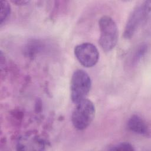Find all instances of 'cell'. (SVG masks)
<instances>
[{
    "instance_id": "6da1fadb",
    "label": "cell",
    "mask_w": 151,
    "mask_h": 151,
    "mask_svg": "<svg viewBox=\"0 0 151 151\" xmlns=\"http://www.w3.org/2000/svg\"><path fill=\"white\" fill-rule=\"evenodd\" d=\"M100 28L99 44L106 52L112 50L118 40L117 26L114 19L108 15L101 17L99 21Z\"/></svg>"
},
{
    "instance_id": "7a4b0ae2",
    "label": "cell",
    "mask_w": 151,
    "mask_h": 151,
    "mask_svg": "<svg viewBox=\"0 0 151 151\" xmlns=\"http://www.w3.org/2000/svg\"><path fill=\"white\" fill-rule=\"evenodd\" d=\"M76 104L71 115V122L76 129L83 130L87 128L93 122L96 113L95 106L94 103L87 99Z\"/></svg>"
},
{
    "instance_id": "3957f363",
    "label": "cell",
    "mask_w": 151,
    "mask_h": 151,
    "mask_svg": "<svg viewBox=\"0 0 151 151\" xmlns=\"http://www.w3.org/2000/svg\"><path fill=\"white\" fill-rule=\"evenodd\" d=\"M91 87L90 76L83 70H76L71 79V98L75 104L86 99Z\"/></svg>"
},
{
    "instance_id": "277c9868",
    "label": "cell",
    "mask_w": 151,
    "mask_h": 151,
    "mask_svg": "<svg viewBox=\"0 0 151 151\" xmlns=\"http://www.w3.org/2000/svg\"><path fill=\"white\" fill-rule=\"evenodd\" d=\"M150 1H146L137 5L128 18L124 31V37L131 38L139 27L148 18L150 13Z\"/></svg>"
},
{
    "instance_id": "5b68a950",
    "label": "cell",
    "mask_w": 151,
    "mask_h": 151,
    "mask_svg": "<svg viewBox=\"0 0 151 151\" xmlns=\"http://www.w3.org/2000/svg\"><path fill=\"white\" fill-rule=\"evenodd\" d=\"M74 52L77 60L85 67H92L99 61V51L97 47L90 42H84L76 45Z\"/></svg>"
},
{
    "instance_id": "8992f818",
    "label": "cell",
    "mask_w": 151,
    "mask_h": 151,
    "mask_svg": "<svg viewBox=\"0 0 151 151\" xmlns=\"http://www.w3.org/2000/svg\"><path fill=\"white\" fill-rule=\"evenodd\" d=\"M128 129L142 136H149L150 128L146 121L137 115H133L129 119L127 124Z\"/></svg>"
},
{
    "instance_id": "52a82bcc",
    "label": "cell",
    "mask_w": 151,
    "mask_h": 151,
    "mask_svg": "<svg viewBox=\"0 0 151 151\" xmlns=\"http://www.w3.org/2000/svg\"><path fill=\"white\" fill-rule=\"evenodd\" d=\"M11 14V6L6 1L1 2V12H0V24L1 26L5 22Z\"/></svg>"
},
{
    "instance_id": "ba28073f",
    "label": "cell",
    "mask_w": 151,
    "mask_h": 151,
    "mask_svg": "<svg viewBox=\"0 0 151 151\" xmlns=\"http://www.w3.org/2000/svg\"><path fill=\"white\" fill-rule=\"evenodd\" d=\"M108 150H134V149L133 146L129 143L127 142H123V143H120L116 145H114L111 146H110Z\"/></svg>"
},
{
    "instance_id": "9c48e42d",
    "label": "cell",
    "mask_w": 151,
    "mask_h": 151,
    "mask_svg": "<svg viewBox=\"0 0 151 151\" xmlns=\"http://www.w3.org/2000/svg\"><path fill=\"white\" fill-rule=\"evenodd\" d=\"M11 2L16 4L17 5H25L28 4L29 2V1H24V0H21V1L15 0V1H11Z\"/></svg>"
}]
</instances>
